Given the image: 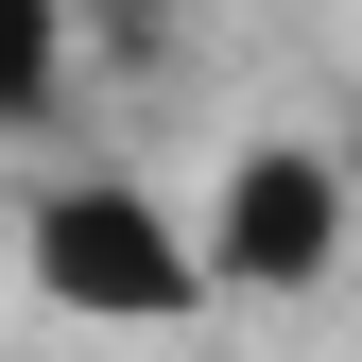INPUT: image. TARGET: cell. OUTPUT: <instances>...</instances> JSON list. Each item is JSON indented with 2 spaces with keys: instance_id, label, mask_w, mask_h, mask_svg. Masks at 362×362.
Returning <instances> with one entry per match:
<instances>
[{
  "instance_id": "1",
  "label": "cell",
  "mask_w": 362,
  "mask_h": 362,
  "mask_svg": "<svg viewBox=\"0 0 362 362\" xmlns=\"http://www.w3.org/2000/svg\"><path fill=\"white\" fill-rule=\"evenodd\" d=\"M18 276L69 310V328H190L207 276H190V224H173L139 173H52L18 224Z\"/></svg>"
},
{
  "instance_id": "2",
  "label": "cell",
  "mask_w": 362,
  "mask_h": 362,
  "mask_svg": "<svg viewBox=\"0 0 362 362\" xmlns=\"http://www.w3.org/2000/svg\"><path fill=\"white\" fill-rule=\"evenodd\" d=\"M190 276L207 293H259V310L328 293L345 276V156L328 139H242L224 190H207V224H190Z\"/></svg>"
},
{
  "instance_id": "3",
  "label": "cell",
  "mask_w": 362,
  "mask_h": 362,
  "mask_svg": "<svg viewBox=\"0 0 362 362\" xmlns=\"http://www.w3.org/2000/svg\"><path fill=\"white\" fill-rule=\"evenodd\" d=\"M52 86H69V18L52 0H0V121H52Z\"/></svg>"
},
{
  "instance_id": "4",
  "label": "cell",
  "mask_w": 362,
  "mask_h": 362,
  "mask_svg": "<svg viewBox=\"0 0 362 362\" xmlns=\"http://www.w3.org/2000/svg\"><path fill=\"white\" fill-rule=\"evenodd\" d=\"M69 35H104V52H173V18H190V0H52Z\"/></svg>"
}]
</instances>
